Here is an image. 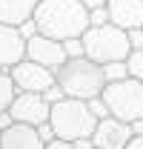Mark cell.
<instances>
[{
  "instance_id": "cell-1",
  "label": "cell",
  "mask_w": 143,
  "mask_h": 149,
  "mask_svg": "<svg viewBox=\"0 0 143 149\" xmlns=\"http://www.w3.org/2000/svg\"><path fill=\"white\" fill-rule=\"evenodd\" d=\"M35 23L37 32L57 40L80 37L92 26L89 9L80 0H40L35 9Z\"/></svg>"
},
{
  "instance_id": "cell-2",
  "label": "cell",
  "mask_w": 143,
  "mask_h": 149,
  "mask_svg": "<svg viewBox=\"0 0 143 149\" xmlns=\"http://www.w3.org/2000/svg\"><path fill=\"white\" fill-rule=\"evenodd\" d=\"M57 74V83L63 86V92L69 97H83L89 100L94 95L103 92L106 86V72H103V63L92 60V57L80 55V57H66L63 66L54 69Z\"/></svg>"
},
{
  "instance_id": "cell-3",
  "label": "cell",
  "mask_w": 143,
  "mask_h": 149,
  "mask_svg": "<svg viewBox=\"0 0 143 149\" xmlns=\"http://www.w3.org/2000/svg\"><path fill=\"white\" fill-rule=\"evenodd\" d=\"M49 123L54 126V135L66 138V141H80V138H92L94 126H97V115L89 109V100L83 97H60L52 103V115Z\"/></svg>"
},
{
  "instance_id": "cell-4",
  "label": "cell",
  "mask_w": 143,
  "mask_h": 149,
  "mask_svg": "<svg viewBox=\"0 0 143 149\" xmlns=\"http://www.w3.org/2000/svg\"><path fill=\"white\" fill-rule=\"evenodd\" d=\"M83 46H86V57L97 60V63H109V60H126L132 52V40H129V29L117 26V23H100V26H89L83 32Z\"/></svg>"
},
{
  "instance_id": "cell-5",
  "label": "cell",
  "mask_w": 143,
  "mask_h": 149,
  "mask_svg": "<svg viewBox=\"0 0 143 149\" xmlns=\"http://www.w3.org/2000/svg\"><path fill=\"white\" fill-rule=\"evenodd\" d=\"M100 95L115 118L129 120V123L143 118V80L132 77V74L123 80H109Z\"/></svg>"
},
{
  "instance_id": "cell-6",
  "label": "cell",
  "mask_w": 143,
  "mask_h": 149,
  "mask_svg": "<svg viewBox=\"0 0 143 149\" xmlns=\"http://www.w3.org/2000/svg\"><path fill=\"white\" fill-rule=\"evenodd\" d=\"M9 74H12L17 92H46L54 80H57L54 69L43 66V63H37V60H32V57L17 60V63L9 69Z\"/></svg>"
},
{
  "instance_id": "cell-7",
  "label": "cell",
  "mask_w": 143,
  "mask_h": 149,
  "mask_svg": "<svg viewBox=\"0 0 143 149\" xmlns=\"http://www.w3.org/2000/svg\"><path fill=\"white\" fill-rule=\"evenodd\" d=\"M9 112L15 120H23V123H32V126H40L49 120L52 115V103L46 100L43 92H17L15 100L9 103Z\"/></svg>"
},
{
  "instance_id": "cell-8",
  "label": "cell",
  "mask_w": 143,
  "mask_h": 149,
  "mask_svg": "<svg viewBox=\"0 0 143 149\" xmlns=\"http://www.w3.org/2000/svg\"><path fill=\"white\" fill-rule=\"evenodd\" d=\"M132 135H135V129H132L129 120H120L115 115H106V118L97 120L92 141H94L97 149H126L129 141H132Z\"/></svg>"
},
{
  "instance_id": "cell-9",
  "label": "cell",
  "mask_w": 143,
  "mask_h": 149,
  "mask_svg": "<svg viewBox=\"0 0 143 149\" xmlns=\"http://www.w3.org/2000/svg\"><path fill=\"white\" fill-rule=\"evenodd\" d=\"M26 57H32V60L49 66V69H57V66L66 63V57H69V55H66L63 40L37 32V35H32L29 40H26Z\"/></svg>"
},
{
  "instance_id": "cell-10",
  "label": "cell",
  "mask_w": 143,
  "mask_h": 149,
  "mask_svg": "<svg viewBox=\"0 0 143 149\" xmlns=\"http://www.w3.org/2000/svg\"><path fill=\"white\" fill-rule=\"evenodd\" d=\"M0 146L3 149H43L40 129L23 120H12L6 129H0Z\"/></svg>"
},
{
  "instance_id": "cell-11",
  "label": "cell",
  "mask_w": 143,
  "mask_h": 149,
  "mask_svg": "<svg viewBox=\"0 0 143 149\" xmlns=\"http://www.w3.org/2000/svg\"><path fill=\"white\" fill-rule=\"evenodd\" d=\"M26 57V37L17 26L0 23V69H12L17 60Z\"/></svg>"
},
{
  "instance_id": "cell-12",
  "label": "cell",
  "mask_w": 143,
  "mask_h": 149,
  "mask_svg": "<svg viewBox=\"0 0 143 149\" xmlns=\"http://www.w3.org/2000/svg\"><path fill=\"white\" fill-rule=\"evenodd\" d=\"M106 9H109V20L123 29L143 26V0H106Z\"/></svg>"
},
{
  "instance_id": "cell-13",
  "label": "cell",
  "mask_w": 143,
  "mask_h": 149,
  "mask_svg": "<svg viewBox=\"0 0 143 149\" xmlns=\"http://www.w3.org/2000/svg\"><path fill=\"white\" fill-rule=\"evenodd\" d=\"M40 0H0V23L20 26L23 20L35 17V9Z\"/></svg>"
},
{
  "instance_id": "cell-14",
  "label": "cell",
  "mask_w": 143,
  "mask_h": 149,
  "mask_svg": "<svg viewBox=\"0 0 143 149\" xmlns=\"http://www.w3.org/2000/svg\"><path fill=\"white\" fill-rule=\"evenodd\" d=\"M15 95H17V86H15L9 69H0V112L9 109V103L15 100Z\"/></svg>"
},
{
  "instance_id": "cell-15",
  "label": "cell",
  "mask_w": 143,
  "mask_h": 149,
  "mask_svg": "<svg viewBox=\"0 0 143 149\" xmlns=\"http://www.w3.org/2000/svg\"><path fill=\"white\" fill-rule=\"evenodd\" d=\"M103 72H106V83L123 80V77H129V63L126 60H109V63H103Z\"/></svg>"
},
{
  "instance_id": "cell-16",
  "label": "cell",
  "mask_w": 143,
  "mask_h": 149,
  "mask_svg": "<svg viewBox=\"0 0 143 149\" xmlns=\"http://www.w3.org/2000/svg\"><path fill=\"white\" fill-rule=\"evenodd\" d=\"M126 63H129V74L143 80V49H132L129 57H126Z\"/></svg>"
},
{
  "instance_id": "cell-17",
  "label": "cell",
  "mask_w": 143,
  "mask_h": 149,
  "mask_svg": "<svg viewBox=\"0 0 143 149\" xmlns=\"http://www.w3.org/2000/svg\"><path fill=\"white\" fill-rule=\"evenodd\" d=\"M63 46H66V55H69V57H80V55H86L83 35H80V37H66V40H63Z\"/></svg>"
},
{
  "instance_id": "cell-18",
  "label": "cell",
  "mask_w": 143,
  "mask_h": 149,
  "mask_svg": "<svg viewBox=\"0 0 143 149\" xmlns=\"http://www.w3.org/2000/svg\"><path fill=\"white\" fill-rule=\"evenodd\" d=\"M89 109L97 115V120H100V118H106V115H112V112H109V106H106V100H103V95L89 97Z\"/></svg>"
},
{
  "instance_id": "cell-19",
  "label": "cell",
  "mask_w": 143,
  "mask_h": 149,
  "mask_svg": "<svg viewBox=\"0 0 143 149\" xmlns=\"http://www.w3.org/2000/svg\"><path fill=\"white\" fill-rule=\"evenodd\" d=\"M89 20H92V26H100V23H109V9H106V6H97V9H89Z\"/></svg>"
},
{
  "instance_id": "cell-20",
  "label": "cell",
  "mask_w": 143,
  "mask_h": 149,
  "mask_svg": "<svg viewBox=\"0 0 143 149\" xmlns=\"http://www.w3.org/2000/svg\"><path fill=\"white\" fill-rule=\"evenodd\" d=\"M46 100H49V103H57V100H60V97H66V92H63V86H60V83H57V80H54L52 86H49V89H46Z\"/></svg>"
},
{
  "instance_id": "cell-21",
  "label": "cell",
  "mask_w": 143,
  "mask_h": 149,
  "mask_svg": "<svg viewBox=\"0 0 143 149\" xmlns=\"http://www.w3.org/2000/svg\"><path fill=\"white\" fill-rule=\"evenodd\" d=\"M17 29H20V35L26 37V40H29V37H32V35H37V23H35V17H29V20H23V23H20Z\"/></svg>"
},
{
  "instance_id": "cell-22",
  "label": "cell",
  "mask_w": 143,
  "mask_h": 149,
  "mask_svg": "<svg viewBox=\"0 0 143 149\" xmlns=\"http://www.w3.org/2000/svg\"><path fill=\"white\" fill-rule=\"evenodd\" d=\"M129 40H132V49H143V26L129 29Z\"/></svg>"
},
{
  "instance_id": "cell-23",
  "label": "cell",
  "mask_w": 143,
  "mask_h": 149,
  "mask_svg": "<svg viewBox=\"0 0 143 149\" xmlns=\"http://www.w3.org/2000/svg\"><path fill=\"white\" fill-rule=\"evenodd\" d=\"M129 149H143V132L132 135V141H129Z\"/></svg>"
},
{
  "instance_id": "cell-24",
  "label": "cell",
  "mask_w": 143,
  "mask_h": 149,
  "mask_svg": "<svg viewBox=\"0 0 143 149\" xmlns=\"http://www.w3.org/2000/svg\"><path fill=\"white\" fill-rule=\"evenodd\" d=\"M12 120H15V118H12V112H9V109H3V112H0V129H6Z\"/></svg>"
},
{
  "instance_id": "cell-25",
  "label": "cell",
  "mask_w": 143,
  "mask_h": 149,
  "mask_svg": "<svg viewBox=\"0 0 143 149\" xmlns=\"http://www.w3.org/2000/svg\"><path fill=\"white\" fill-rule=\"evenodd\" d=\"M86 9H97V6H106V0H80Z\"/></svg>"
}]
</instances>
